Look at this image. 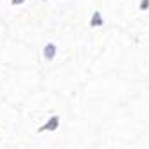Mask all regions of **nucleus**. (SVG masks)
<instances>
[{"mask_svg": "<svg viewBox=\"0 0 149 149\" xmlns=\"http://www.w3.org/2000/svg\"><path fill=\"white\" fill-rule=\"evenodd\" d=\"M45 52H47V58H50V54H54V47H50V45H49Z\"/></svg>", "mask_w": 149, "mask_h": 149, "instance_id": "f257e3e1", "label": "nucleus"}, {"mask_svg": "<svg viewBox=\"0 0 149 149\" xmlns=\"http://www.w3.org/2000/svg\"><path fill=\"white\" fill-rule=\"evenodd\" d=\"M20 2H24V0H13V4H20Z\"/></svg>", "mask_w": 149, "mask_h": 149, "instance_id": "f03ea898", "label": "nucleus"}]
</instances>
